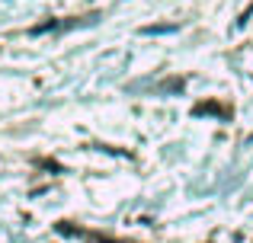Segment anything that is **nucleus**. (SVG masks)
Returning a JSON list of instances; mask_svg holds the SVG:
<instances>
[{"label": "nucleus", "instance_id": "obj_1", "mask_svg": "<svg viewBox=\"0 0 253 243\" xmlns=\"http://www.w3.org/2000/svg\"><path fill=\"white\" fill-rule=\"evenodd\" d=\"M173 29H176V26H144V35H154V32H173Z\"/></svg>", "mask_w": 253, "mask_h": 243}]
</instances>
